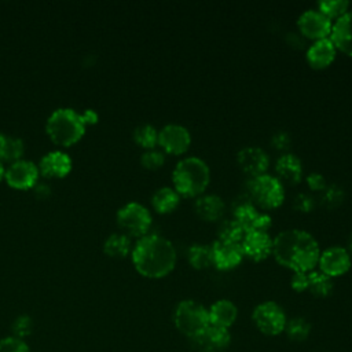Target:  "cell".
Segmentation results:
<instances>
[{
	"label": "cell",
	"instance_id": "7a4b0ae2",
	"mask_svg": "<svg viewBox=\"0 0 352 352\" xmlns=\"http://www.w3.org/2000/svg\"><path fill=\"white\" fill-rule=\"evenodd\" d=\"M135 270L144 278L160 279L169 275L177 260L173 243L160 234L140 236L131 250Z\"/></svg>",
	"mask_w": 352,
	"mask_h": 352
},
{
	"label": "cell",
	"instance_id": "b9f144b4",
	"mask_svg": "<svg viewBox=\"0 0 352 352\" xmlns=\"http://www.w3.org/2000/svg\"><path fill=\"white\" fill-rule=\"evenodd\" d=\"M34 192L37 197L40 198H45L50 195L51 190H50V186L48 184H44V183H36L34 184Z\"/></svg>",
	"mask_w": 352,
	"mask_h": 352
},
{
	"label": "cell",
	"instance_id": "ab89813d",
	"mask_svg": "<svg viewBox=\"0 0 352 352\" xmlns=\"http://www.w3.org/2000/svg\"><path fill=\"white\" fill-rule=\"evenodd\" d=\"M308 274L309 272H293L292 279H290V286L294 292L302 293L308 290Z\"/></svg>",
	"mask_w": 352,
	"mask_h": 352
},
{
	"label": "cell",
	"instance_id": "7402d4cb",
	"mask_svg": "<svg viewBox=\"0 0 352 352\" xmlns=\"http://www.w3.org/2000/svg\"><path fill=\"white\" fill-rule=\"evenodd\" d=\"M72 169V158L60 150L47 153L38 164V172L45 176H66Z\"/></svg>",
	"mask_w": 352,
	"mask_h": 352
},
{
	"label": "cell",
	"instance_id": "d6986e66",
	"mask_svg": "<svg viewBox=\"0 0 352 352\" xmlns=\"http://www.w3.org/2000/svg\"><path fill=\"white\" fill-rule=\"evenodd\" d=\"M194 210L201 220L214 223L224 216L226 204L217 194H202L195 198Z\"/></svg>",
	"mask_w": 352,
	"mask_h": 352
},
{
	"label": "cell",
	"instance_id": "e0dca14e",
	"mask_svg": "<svg viewBox=\"0 0 352 352\" xmlns=\"http://www.w3.org/2000/svg\"><path fill=\"white\" fill-rule=\"evenodd\" d=\"M336 56H337V48L334 47L330 37L314 41L307 48V52H305L307 63L312 69H318V70L326 69L327 66H330L334 62Z\"/></svg>",
	"mask_w": 352,
	"mask_h": 352
},
{
	"label": "cell",
	"instance_id": "836d02e7",
	"mask_svg": "<svg viewBox=\"0 0 352 352\" xmlns=\"http://www.w3.org/2000/svg\"><path fill=\"white\" fill-rule=\"evenodd\" d=\"M140 164L146 169L155 170L165 164V153L162 150H157V148L146 150L140 155Z\"/></svg>",
	"mask_w": 352,
	"mask_h": 352
},
{
	"label": "cell",
	"instance_id": "e575fe53",
	"mask_svg": "<svg viewBox=\"0 0 352 352\" xmlns=\"http://www.w3.org/2000/svg\"><path fill=\"white\" fill-rule=\"evenodd\" d=\"M292 206L296 212H300V213H309L315 209L316 206V202L314 199L312 195L307 194V192H298L294 195L293 198V202H292Z\"/></svg>",
	"mask_w": 352,
	"mask_h": 352
},
{
	"label": "cell",
	"instance_id": "f546056e",
	"mask_svg": "<svg viewBox=\"0 0 352 352\" xmlns=\"http://www.w3.org/2000/svg\"><path fill=\"white\" fill-rule=\"evenodd\" d=\"M311 330H312L311 323L305 318H301V316L287 319V323L285 327L286 336L292 341H297V342L305 341L309 337Z\"/></svg>",
	"mask_w": 352,
	"mask_h": 352
},
{
	"label": "cell",
	"instance_id": "8992f818",
	"mask_svg": "<svg viewBox=\"0 0 352 352\" xmlns=\"http://www.w3.org/2000/svg\"><path fill=\"white\" fill-rule=\"evenodd\" d=\"M173 323L179 333L192 340L210 324L208 308L195 300H182L175 307Z\"/></svg>",
	"mask_w": 352,
	"mask_h": 352
},
{
	"label": "cell",
	"instance_id": "60d3db41",
	"mask_svg": "<svg viewBox=\"0 0 352 352\" xmlns=\"http://www.w3.org/2000/svg\"><path fill=\"white\" fill-rule=\"evenodd\" d=\"M272 227V217L267 213V212H263L260 210L254 223H253V227L252 230H256V231H265L268 232V230ZM250 231V230H249Z\"/></svg>",
	"mask_w": 352,
	"mask_h": 352
},
{
	"label": "cell",
	"instance_id": "f35d334b",
	"mask_svg": "<svg viewBox=\"0 0 352 352\" xmlns=\"http://www.w3.org/2000/svg\"><path fill=\"white\" fill-rule=\"evenodd\" d=\"M290 143H292V138L286 131H278L271 136V146L275 150L286 151L290 147Z\"/></svg>",
	"mask_w": 352,
	"mask_h": 352
},
{
	"label": "cell",
	"instance_id": "cb8c5ba5",
	"mask_svg": "<svg viewBox=\"0 0 352 352\" xmlns=\"http://www.w3.org/2000/svg\"><path fill=\"white\" fill-rule=\"evenodd\" d=\"M258 209L252 204V201L248 198V195L238 198V201L232 206V219L236 220L245 231L252 230L253 223L258 214Z\"/></svg>",
	"mask_w": 352,
	"mask_h": 352
},
{
	"label": "cell",
	"instance_id": "ba28073f",
	"mask_svg": "<svg viewBox=\"0 0 352 352\" xmlns=\"http://www.w3.org/2000/svg\"><path fill=\"white\" fill-rule=\"evenodd\" d=\"M252 320L260 333L274 337L285 331L287 316L276 301H263L254 307Z\"/></svg>",
	"mask_w": 352,
	"mask_h": 352
},
{
	"label": "cell",
	"instance_id": "83f0119b",
	"mask_svg": "<svg viewBox=\"0 0 352 352\" xmlns=\"http://www.w3.org/2000/svg\"><path fill=\"white\" fill-rule=\"evenodd\" d=\"M308 292L315 297H327L334 289V282L330 276L324 275L319 270H314L308 274Z\"/></svg>",
	"mask_w": 352,
	"mask_h": 352
},
{
	"label": "cell",
	"instance_id": "52a82bcc",
	"mask_svg": "<svg viewBox=\"0 0 352 352\" xmlns=\"http://www.w3.org/2000/svg\"><path fill=\"white\" fill-rule=\"evenodd\" d=\"M117 224L128 236H143L151 228L150 210L139 202H128L117 210Z\"/></svg>",
	"mask_w": 352,
	"mask_h": 352
},
{
	"label": "cell",
	"instance_id": "d4e9b609",
	"mask_svg": "<svg viewBox=\"0 0 352 352\" xmlns=\"http://www.w3.org/2000/svg\"><path fill=\"white\" fill-rule=\"evenodd\" d=\"M103 250L110 257H125L132 250L131 238L124 232H114L106 238Z\"/></svg>",
	"mask_w": 352,
	"mask_h": 352
},
{
	"label": "cell",
	"instance_id": "4fadbf2b",
	"mask_svg": "<svg viewBox=\"0 0 352 352\" xmlns=\"http://www.w3.org/2000/svg\"><path fill=\"white\" fill-rule=\"evenodd\" d=\"M212 265L219 271H231L245 258L241 243H228L214 239L210 243Z\"/></svg>",
	"mask_w": 352,
	"mask_h": 352
},
{
	"label": "cell",
	"instance_id": "5bb4252c",
	"mask_svg": "<svg viewBox=\"0 0 352 352\" xmlns=\"http://www.w3.org/2000/svg\"><path fill=\"white\" fill-rule=\"evenodd\" d=\"M236 162L243 173L250 177L267 173L270 155L258 146H246L236 153Z\"/></svg>",
	"mask_w": 352,
	"mask_h": 352
},
{
	"label": "cell",
	"instance_id": "603a6c76",
	"mask_svg": "<svg viewBox=\"0 0 352 352\" xmlns=\"http://www.w3.org/2000/svg\"><path fill=\"white\" fill-rule=\"evenodd\" d=\"M182 197L176 192L173 187H160L151 195V206L160 214L172 213L180 205Z\"/></svg>",
	"mask_w": 352,
	"mask_h": 352
},
{
	"label": "cell",
	"instance_id": "1f68e13d",
	"mask_svg": "<svg viewBox=\"0 0 352 352\" xmlns=\"http://www.w3.org/2000/svg\"><path fill=\"white\" fill-rule=\"evenodd\" d=\"M316 8L324 14L330 21L341 18L346 11H349V1L346 0H322L316 3Z\"/></svg>",
	"mask_w": 352,
	"mask_h": 352
},
{
	"label": "cell",
	"instance_id": "6da1fadb",
	"mask_svg": "<svg viewBox=\"0 0 352 352\" xmlns=\"http://www.w3.org/2000/svg\"><path fill=\"white\" fill-rule=\"evenodd\" d=\"M272 256L279 265L293 272H311L318 267L320 246L308 231L289 228L274 236Z\"/></svg>",
	"mask_w": 352,
	"mask_h": 352
},
{
	"label": "cell",
	"instance_id": "8d00e7d4",
	"mask_svg": "<svg viewBox=\"0 0 352 352\" xmlns=\"http://www.w3.org/2000/svg\"><path fill=\"white\" fill-rule=\"evenodd\" d=\"M0 352H30L28 344L16 337H6L0 340Z\"/></svg>",
	"mask_w": 352,
	"mask_h": 352
},
{
	"label": "cell",
	"instance_id": "ac0fdd59",
	"mask_svg": "<svg viewBox=\"0 0 352 352\" xmlns=\"http://www.w3.org/2000/svg\"><path fill=\"white\" fill-rule=\"evenodd\" d=\"M330 40L337 51L352 58V8L333 22Z\"/></svg>",
	"mask_w": 352,
	"mask_h": 352
},
{
	"label": "cell",
	"instance_id": "f6af8a7d",
	"mask_svg": "<svg viewBox=\"0 0 352 352\" xmlns=\"http://www.w3.org/2000/svg\"><path fill=\"white\" fill-rule=\"evenodd\" d=\"M4 170H6V169L3 168V165H1V162H0V180H1V177L4 176Z\"/></svg>",
	"mask_w": 352,
	"mask_h": 352
},
{
	"label": "cell",
	"instance_id": "d6a6232c",
	"mask_svg": "<svg viewBox=\"0 0 352 352\" xmlns=\"http://www.w3.org/2000/svg\"><path fill=\"white\" fill-rule=\"evenodd\" d=\"M320 204L327 209H336L344 202L345 192L338 184H327V187L320 192Z\"/></svg>",
	"mask_w": 352,
	"mask_h": 352
},
{
	"label": "cell",
	"instance_id": "277c9868",
	"mask_svg": "<svg viewBox=\"0 0 352 352\" xmlns=\"http://www.w3.org/2000/svg\"><path fill=\"white\" fill-rule=\"evenodd\" d=\"M45 131L56 144L70 146L82 136L85 122L81 113H77L74 109L59 107L47 118Z\"/></svg>",
	"mask_w": 352,
	"mask_h": 352
},
{
	"label": "cell",
	"instance_id": "7bdbcfd3",
	"mask_svg": "<svg viewBox=\"0 0 352 352\" xmlns=\"http://www.w3.org/2000/svg\"><path fill=\"white\" fill-rule=\"evenodd\" d=\"M81 117H82L85 125H87V124H95L96 120H98V114H96V111L92 110V109H87L84 113H81Z\"/></svg>",
	"mask_w": 352,
	"mask_h": 352
},
{
	"label": "cell",
	"instance_id": "7c38bea8",
	"mask_svg": "<svg viewBox=\"0 0 352 352\" xmlns=\"http://www.w3.org/2000/svg\"><path fill=\"white\" fill-rule=\"evenodd\" d=\"M272 245L274 238L270 235V232L256 230L246 231L243 239L241 241L243 256L256 263L264 261L272 254Z\"/></svg>",
	"mask_w": 352,
	"mask_h": 352
},
{
	"label": "cell",
	"instance_id": "30bf717a",
	"mask_svg": "<svg viewBox=\"0 0 352 352\" xmlns=\"http://www.w3.org/2000/svg\"><path fill=\"white\" fill-rule=\"evenodd\" d=\"M333 21H330L318 8H308L297 18V29L302 37L314 41L330 37Z\"/></svg>",
	"mask_w": 352,
	"mask_h": 352
},
{
	"label": "cell",
	"instance_id": "3957f363",
	"mask_svg": "<svg viewBox=\"0 0 352 352\" xmlns=\"http://www.w3.org/2000/svg\"><path fill=\"white\" fill-rule=\"evenodd\" d=\"M210 183L209 165L199 157L182 158L172 170V184L183 198H197L205 194Z\"/></svg>",
	"mask_w": 352,
	"mask_h": 352
},
{
	"label": "cell",
	"instance_id": "9c48e42d",
	"mask_svg": "<svg viewBox=\"0 0 352 352\" xmlns=\"http://www.w3.org/2000/svg\"><path fill=\"white\" fill-rule=\"evenodd\" d=\"M158 146L166 154L182 155L191 146V133L182 124H166L158 131Z\"/></svg>",
	"mask_w": 352,
	"mask_h": 352
},
{
	"label": "cell",
	"instance_id": "2e32d148",
	"mask_svg": "<svg viewBox=\"0 0 352 352\" xmlns=\"http://www.w3.org/2000/svg\"><path fill=\"white\" fill-rule=\"evenodd\" d=\"M231 342L230 330L209 324L201 334L191 340L198 352H223Z\"/></svg>",
	"mask_w": 352,
	"mask_h": 352
},
{
	"label": "cell",
	"instance_id": "8fae6325",
	"mask_svg": "<svg viewBox=\"0 0 352 352\" xmlns=\"http://www.w3.org/2000/svg\"><path fill=\"white\" fill-rule=\"evenodd\" d=\"M352 265V256L342 246H329L324 250H320L318 260V268L324 275L338 278L346 274Z\"/></svg>",
	"mask_w": 352,
	"mask_h": 352
},
{
	"label": "cell",
	"instance_id": "ee69618b",
	"mask_svg": "<svg viewBox=\"0 0 352 352\" xmlns=\"http://www.w3.org/2000/svg\"><path fill=\"white\" fill-rule=\"evenodd\" d=\"M346 250L349 252V254L352 256V232L348 235L346 238Z\"/></svg>",
	"mask_w": 352,
	"mask_h": 352
},
{
	"label": "cell",
	"instance_id": "f1b7e54d",
	"mask_svg": "<svg viewBox=\"0 0 352 352\" xmlns=\"http://www.w3.org/2000/svg\"><path fill=\"white\" fill-rule=\"evenodd\" d=\"M245 228L234 219L223 220L217 230V239L228 243H241L245 236Z\"/></svg>",
	"mask_w": 352,
	"mask_h": 352
},
{
	"label": "cell",
	"instance_id": "4316f807",
	"mask_svg": "<svg viewBox=\"0 0 352 352\" xmlns=\"http://www.w3.org/2000/svg\"><path fill=\"white\" fill-rule=\"evenodd\" d=\"M23 142L16 136L0 133V162L1 161H16L23 154Z\"/></svg>",
	"mask_w": 352,
	"mask_h": 352
},
{
	"label": "cell",
	"instance_id": "4dcf8cb0",
	"mask_svg": "<svg viewBox=\"0 0 352 352\" xmlns=\"http://www.w3.org/2000/svg\"><path fill=\"white\" fill-rule=\"evenodd\" d=\"M133 140L146 150L155 148L158 144V131L151 124H140L133 129Z\"/></svg>",
	"mask_w": 352,
	"mask_h": 352
},
{
	"label": "cell",
	"instance_id": "9a60e30c",
	"mask_svg": "<svg viewBox=\"0 0 352 352\" xmlns=\"http://www.w3.org/2000/svg\"><path fill=\"white\" fill-rule=\"evenodd\" d=\"M38 168L28 160H16L4 170V177L7 183L19 190L34 187L37 183Z\"/></svg>",
	"mask_w": 352,
	"mask_h": 352
},
{
	"label": "cell",
	"instance_id": "ffe728a7",
	"mask_svg": "<svg viewBox=\"0 0 352 352\" xmlns=\"http://www.w3.org/2000/svg\"><path fill=\"white\" fill-rule=\"evenodd\" d=\"M302 172H304L302 162L293 153H283L280 157H278L275 162L276 177L282 183L298 184L302 179Z\"/></svg>",
	"mask_w": 352,
	"mask_h": 352
},
{
	"label": "cell",
	"instance_id": "484cf974",
	"mask_svg": "<svg viewBox=\"0 0 352 352\" xmlns=\"http://www.w3.org/2000/svg\"><path fill=\"white\" fill-rule=\"evenodd\" d=\"M187 261L194 270H206L212 267L210 245L192 243L187 249Z\"/></svg>",
	"mask_w": 352,
	"mask_h": 352
},
{
	"label": "cell",
	"instance_id": "44dd1931",
	"mask_svg": "<svg viewBox=\"0 0 352 352\" xmlns=\"http://www.w3.org/2000/svg\"><path fill=\"white\" fill-rule=\"evenodd\" d=\"M208 314H209V323L212 326L230 330V327L235 323L238 318V308L231 300L221 298L214 301L208 308Z\"/></svg>",
	"mask_w": 352,
	"mask_h": 352
},
{
	"label": "cell",
	"instance_id": "74e56055",
	"mask_svg": "<svg viewBox=\"0 0 352 352\" xmlns=\"http://www.w3.org/2000/svg\"><path fill=\"white\" fill-rule=\"evenodd\" d=\"M305 182H307V186L309 187V190L314 192H322L327 187V182H326L324 176L319 172H311L305 177Z\"/></svg>",
	"mask_w": 352,
	"mask_h": 352
},
{
	"label": "cell",
	"instance_id": "d590c367",
	"mask_svg": "<svg viewBox=\"0 0 352 352\" xmlns=\"http://www.w3.org/2000/svg\"><path fill=\"white\" fill-rule=\"evenodd\" d=\"M11 329H12L14 337L22 340V338L28 337V336L32 333L33 322H32L30 316H28V315H19V316L12 322Z\"/></svg>",
	"mask_w": 352,
	"mask_h": 352
},
{
	"label": "cell",
	"instance_id": "5b68a950",
	"mask_svg": "<svg viewBox=\"0 0 352 352\" xmlns=\"http://www.w3.org/2000/svg\"><path fill=\"white\" fill-rule=\"evenodd\" d=\"M246 195L256 208L263 212L279 208L286 198L283 183L270 173L249 177L246 183Z\"/></svg>",
	"mask_w": 352,
	"mask_h": 352
}]
</instances>
